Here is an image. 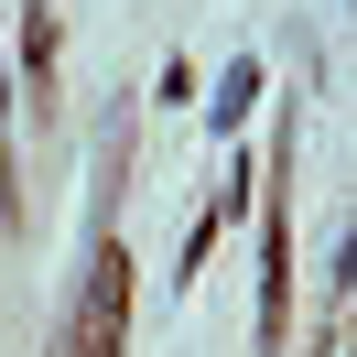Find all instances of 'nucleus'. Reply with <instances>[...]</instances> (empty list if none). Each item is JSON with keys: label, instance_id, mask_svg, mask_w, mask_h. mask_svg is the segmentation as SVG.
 <instances>
[{"label": "nucleus", "instance_id": "7ed1b4c3", "mask_svg": "<svg viewBox=\"0 0 357 357\" xmlns=\"http://www.w3.org/2000/svg\"><path fill=\"white\" fill-rule=\"evenodd\" d=\"M249 98H260V66H227V87H217V130H227V119H249Z\"/></svg>", "mask_w": 357, "mask_h": 357}, {"label": "nucleus", "instance_id": "f257e3e1", "mask_svg": "<svg viewBox=\"0 0 357 357\" xmlns=\"http://www.w3.org/2000/svg\"><path fill=\"white\" fill-rule=\"evenodd\" d=\"M119 335H130V260H119V249H98V271H87V303H76V335H66V357H119Z\"/></svg>", "mask_w": 357, "mask_h": 357}, {"label": "nucleus", "instance_id": "f03ea898", "mask_svg": "<svg viewBox=\"0 0 357 357\" xmlns=\"http://www.w3.org/2000/svg\"><path fill=\"white\" fill-rule=\"evenodd\" d=\"M282 325H292V217H282V195L260 206V335L282 347Z\"/></svg>", "mask_w": 357, "mask_h": 357}]
</instances>
